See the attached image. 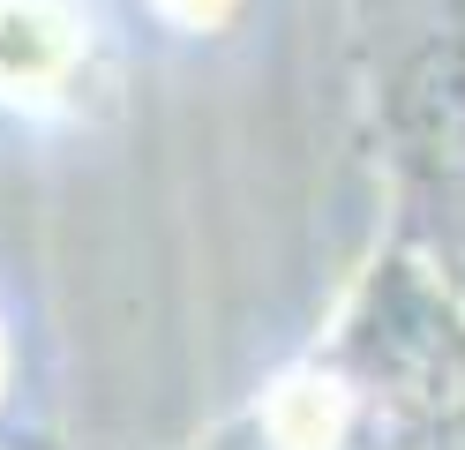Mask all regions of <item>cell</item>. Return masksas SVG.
I'll return each mask as SVG.
<instances>
[{
	"label": "cell",
	"mask_w": 465,
	"mask_h": 450,
	"mask_svg": "<svg viewBox=\"0 0 465 450\" xmlns=\"http://www.w3.org/2000/svg\"><path fill=\"white\" fill-rule=\"evenodd\" d=\"M151 8L173 23V30H225L241 15V0H151Z\"/></svg>",
	"instance_id": "3957f363"
},
{
	"label": "cell",
	"mask_w": 465,
	"mask_h": 450,
	"mask_svg": "<svg viewBox=\"0 0 465 450\" xmlns=\"http://www.w3.org/2000/svg\"><path fill=\"white\" fill-rule=\"evenodd\" d=\"M8 398H15V330L0 323V413H8Z\"/></svg>",
	"instance_id": "277c9868"
},
{
	"label": "cell",
	"mask_w": 465,
	"mask_h": 450,
	"mask_svg": "<svg viewBox=\"0 0 465 450\" xmlns=\"http://www.w3.org/2000/svg\"><path fill=\"white\" fill-rule=\"evenodd\" d=\"M91 38L75 0H0V105L53 113L75 98Z\"/></svg>",
	"instance_id": "7a4b0ae2"
},
{
	"label": "cell",
	"mask_w": 465,
	"mask_h": 450,
	"mask_svg": "<svg viewBox=\"0 0 465 450\" xmlns=\"http://www.w3.org/2000/svg\"><path fill=\"white\" fill-rule=\"evenodd\" d=\"M405 180L443 225H465V45H428L391 98Z\"/></svg>",
	"instance_id": "6da1fadb"
}]
</instances>
